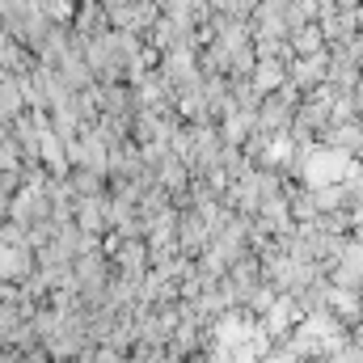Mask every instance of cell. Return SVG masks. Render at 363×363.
I'll return each mask as SVG.
<instances>
[{
    "label": "cell",
    "instance_id": "1",
    "mask_svg": "<svg viewBox=\"0 0 363 363\" xmlns=\"http://www.w3.org/2000/svg\"><path fill=\"white\" fill-rule=\"evenodd\" d=\"M342 178H347V157H338V152H317V157L308 161V186H313V190L338 186Z\"/></svg>",
    "mask_w": 363,
    "mask_h": 363
},
{
    "label": "cell",
    "instance_id": "2",
    "mask_svg": "<svg viewBox=\"0 0 363 363\" xmlns=\"http://www.w3.org/2000/svg\"><path fill=\"white\" fill-rule=\"evenodd\" d=\"M26 271V250L13 233H0V279H13V274Z\"/></svg>",
    "mask_w": 363,
    "mask_h": 363
}]
</instances>
